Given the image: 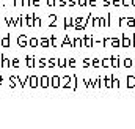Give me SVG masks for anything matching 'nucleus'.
<instances>
[]
</instances>
